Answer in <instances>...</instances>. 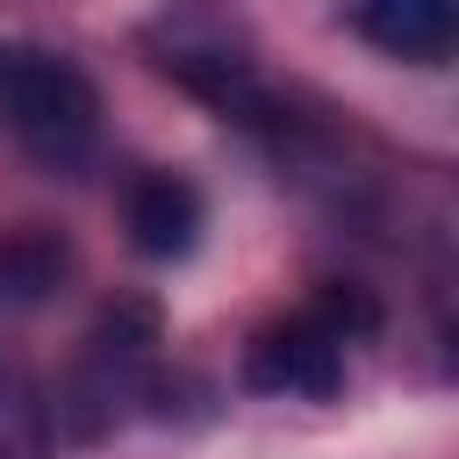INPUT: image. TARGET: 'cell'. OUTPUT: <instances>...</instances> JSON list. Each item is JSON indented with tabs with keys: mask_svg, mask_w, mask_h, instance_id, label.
Here are the masks:
<instances>
[{
	"mask_svg": "<svg viewBox=\"0 0 459 459\" xmlns=\"http://www.w3.org/2000/svg\"><path fill=\"white\" fill-rule=\"evenodd\" d=\"M129 244L143 258H186L201 244V194L179 172H143L129 186Z\"/></svg>",
	"mask_w": 459,
	"mask_h": 459,
	"instance_id": "277c9868",
	"label": "cell"
},
{
	"mask_svg": "<svg viewBox=\"0 0 459 459\" xmlns=\"http://www.w3.org/2000/svg\"><path fill=\"white\" fill-rule=\"evenodd\" d=\"M351 323H366V308L323 294L316 308L258 330V344L244 359V380L258 394H330L344 380V337H351Z\"/></svg>",
	"mask_w": 459,
	"mask_h": 459,
	"instance_id": "7a4b0ae2",
	"label": "cell"
},
{
	"mask_svg": "<svg viewBox=\"0 0 459 459\" xmlns=\"http://www.w3.org/2000/svg\"><path fill=\"white\" fill-rule=\"evenodd\" d=\"M0 129L29 158L65 172L100 136V93L72 57H57L43 43H0Z\"/></svg>",
	"mask_w": 459,
	"mask_h": 459,
	"instance_id": "6da1fadb",
	"label": "cell"
},
{
	"mask_svg": "<svg viewBox=\"0 0 459 459\" xmlns=\"http://www.w3.org/2000/svg\"><path fill=\"white\" fill-rule=\"evenodd\" d=\"M0 459H36V423H29L7 373H0Z\"/></svg>",
	"mask_w": 459,
	"mask_h": 459,
	"instance_id": "5b68a950",
	"label": "cell"
},
{
	"mask_svg": "<svg viewBox=\"0 0 459 459\" xmlns=\"http://www.w3.org/2000/svg\"><path fill=\"white\" fill-rule=\"evenodd\" d=\"M344 22L409 65H445L459 43V0H344Z\"/></svg>",
	"mask_w": 459,
	"mask_h": 459,
	"instance_id": "3957f363",
	"label": "cell"
}]
</instances>
